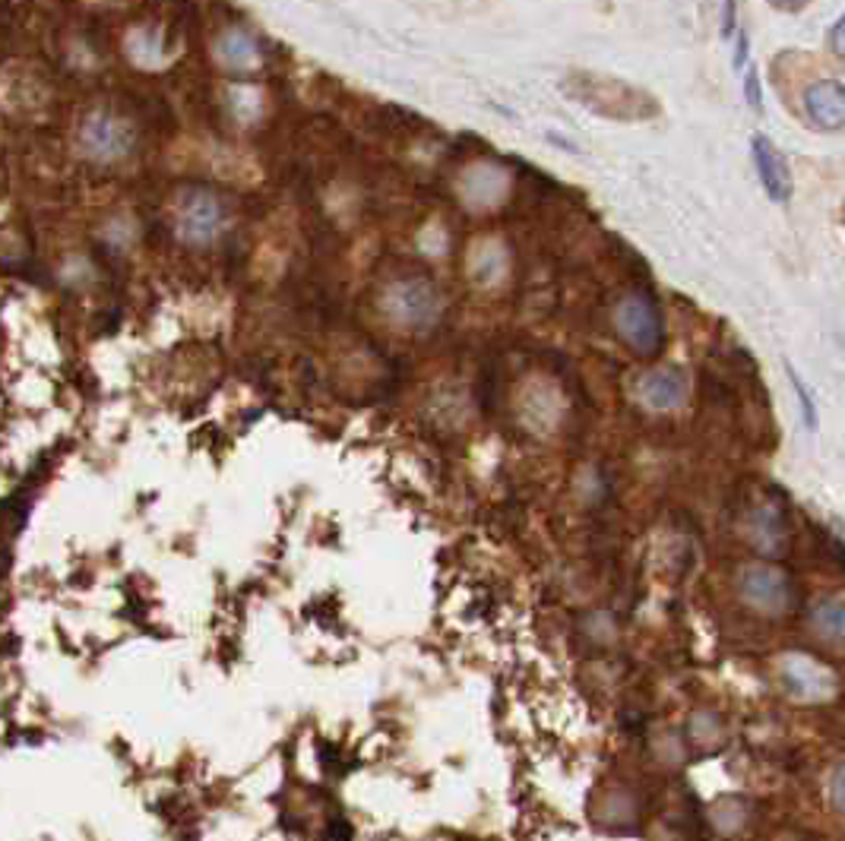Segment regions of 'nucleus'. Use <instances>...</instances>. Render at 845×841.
I'll list each match as a JSON object with an SVG mask.
<instances>
[{"instance_id": "f03ea898", "label": "nucleus", "mask_w": 845, "mask_h": 841, "mask_svg": "<svg viewBox=\"0 0 845 841\" xmlns=\"http://www.w3.org/2000/svg\"><path fill=\"white\" fill-rule=\"evenodd\" d=\"M792 579L770 563H751L737 573V598L764 614V617H779L792 604Z\"/></svg>"}, {"instance_id": "7ed1b4c3", "label": "nucleus", "mask_w": 845, "mask_h": 841, "mask_svg": "<svg viewBox=\"0 0 845 841\" xmlns=\"http://www.w3.org/2000/svg\"><path fill=\"white\" fill-rule=\"evenodd\" d=\"M779 680L782 690L802 702H823L836 693V677L830 667H823L820 661L810 655H785L779 664Z\"/></svg>"}, {"instance_id": "6e6552de", "label": "nucleus", "mask_w": 845, "mask_h": 841, "mask_svg": "<svg viewBox=\"0 0 845 841\" xmlns=\"http://www.w3.org/2000/svg\"><path fill=\"white\" fill-rule=\"evenodd\" d=\"M789 380H792V390L798 393V403H802V415H805V428L814 431L817 428V411H814V399H810L808 386H805V380L789 367Z\"/></svg>"}, {"instance_id": "f257e3e1", "label": "nucleus", "mask_w": 845, "mask_h": 841, "mask_svg": "<svg viewBox=\"0 0 845 841\" xmlns=\"http://www.w3.org/2000/svg\"><path fill=\"white\" fill-rule=\"evenodd\" d=\"M615 327L618 335L636 355H659L665 345V327H661V314L656 301L649 294H627L625 301L615 310Z\"/></svg>"}, {"instance_id": "f8f14e48", "label": "nucleus", "mask_w": 845, "mask_h": 841, "mask_svg": "<svg viewBox=\"0 0 845 841\" xmlns=\"http://www.w3.org/2000/svg\"><path fill=\"white\" fill-rule=\"evenodd\" d=\"M747 48H751V38H747V33H741V36H737L735 71H744V61H747Z\"/></svg>"}, {"instance_id": "423d86ee", "label": "nucleus", "mask_w": 845, "mask_h": 841, "mask_svg": "<svg viewBox=\"0 0 845 841\" xmlns=\"http://www.w3.org/2000/svg\"><path fill=\"white\" fill-rule=\"evenodd\" d=\"M640 396L653 408H674L688 399V383L678 370H656L640 380Z\"/></svg>"}, {"instance_id": "0eeeda50", "label": "nucleus", "mask_w": 845, "mask_h": 841, "mask_svg": "<svg viewBox=\"0 0 845 841\" xmlns=\"http://www.w3.org/2000/svg\"><path fill=\"white\" fill-rule=\"evenodd\" d=\"M810 623L827 642H845V598H823L814 604Z\"/></svg>"}, {"instance_id": "20e7f679", "label": "nucleus", "mask_w": 845, "mask_h": 841, "mask_svg": "<svg viewBox=\"0 0 845 841\" xmlns=\"http://www.w3.org/2000/svg\"><path fill=\"white\" fill-rule=\"evenodd\" d=\"M805 111L823 130L845 127V86L840 79H817L805 92Z\"/></svg>"}, {"instance_id": "9b49d317", "label": "nucleus", "mask_w": 845, "mask_h": 841, "mask_svg": "<svg viewBox=\"0 0 845 841\" xmlns=\"http://www.w3.org/2000/svg\"><path fill=\"white\" fill-rule=\"evenodd\" d=\"M830 48H833L840 58H845V13L833 23V29H830Z\"/></svg>"}, {"instance_id": "39448f33", "label": "nucleus", "mask_w": 845, "mask_h": 841, "mask_svg": "<svg viewBox=\"0 0 845 841\" xmlns=\"http://www.w3.org/2000/svg\"><path fill=\"white\" fill-rule=\"evenodd\" d=\"M751 146H754L757 175H760V183H764L767 196H770L772 203H789V196H792V171H789L785 155L767 137H754Z\"/></svg>"}, {"instance_id": "1a4fd4ad", "label": "nucleus", "mask_w": 845, "mask_h": 841, "mask_svg": "<svg viewBox=\"0 0 845 841\" xmlns=\"http://www.w3.org/2000/svg\"><path fill=\"white\" fill-rule=\"evenodd\" d=\"M744 99L754 111L764 109V89H760V76L754 67H747V74H744Z\"/></svg>"}, {"instance_id": "9d476101", "label": "nucleus", "mask_w": 845, "mask_h": 841, "mask_svg": "<svg viewBox=\"0 0 845 841\" xmlns=\"http://www.w3.org/2000/svg\"><path fill=\"white\" fill-rule=\"evenodd\" d=\"M830 804L836 806V813L845 816V763L830 778Z\"/></svg>"}, {"instance_id": "ddd939ff", "label": "nucleus", "mask_w": 845, "mask_h": 841, "mask_svg": "<svg viewBox=\"0 0 845 841\" xmlns=\"http://www.w3.org/2000/svg\"><path fill=\"white\" fill-rule=\"evenodd\" d=\"M722 13H726V26H722V36L732 38V36H735V13H737L735 3H726V10H722Z\"/></svg>"}]
</instances>
